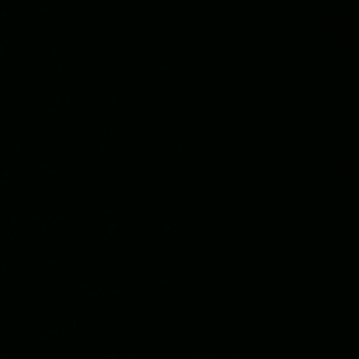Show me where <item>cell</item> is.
Instances as JSON below:
<instances>
[]
</instances>
